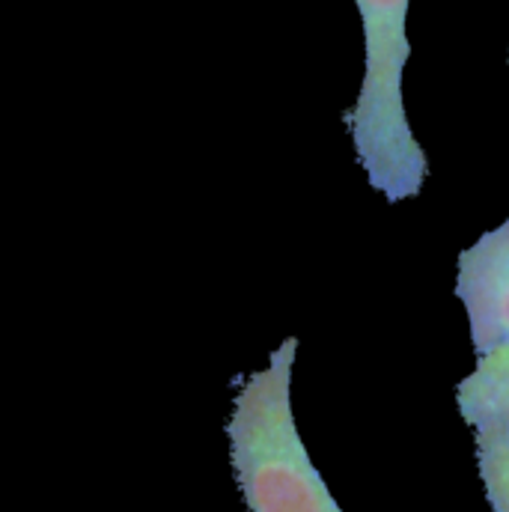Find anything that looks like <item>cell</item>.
I'll return each mask as SVG.
<instances>
[{
	"label": "cell",
	"instance_id": "7a4b0ae2",
	"mask_svg": "<svg viewBox=\"0 0 509 512\" xmlns=\"http://www.w3.org/2000/svg\"><path fill=\"white\" fill-rule=\"evenodd\" d=\"M364 24V81L346 126L367 182L390 203L423 191L429 158L417 143L402 99V75L411 57V0H355Z\"/></svg>",
	"mask_w": 509,
	"mask_h": 512
},
{
	"label": "cell",
	"instance_id": "5b68a950",
	"mask_svg": "<svg viewBox=\"0 0 509 512\" xmlns=\"http://www.w3.org/2000/svg\"><path fill=\"white\" fill-rule=\"evenodd\" d=\"M477 465L492 512H509V429L477 435Z\"/></svg>",
	"mask_w": 509,
	"mask_h": 512
},
{
	"label": "cell",
	"instance_id": "6da1fadb",
	"mask_svg": "<svg viewBox=\"0 0 509 512\" xmlns=\"http://www.w3.org/2000/svg\"><path fill=\"white\" fill-rule=\"evenodd\" d=\"M298 340L286 337L268 367L245 379L227 423L230 459L248 512H343L316 471L292 411Z\"/></svg>",
	"mask_w": 509,
	"mask_h": 512
},
{
	"label": "cell",
	"instance_id": "3957f363",
	"mask_svg": "<svg viewBox=\"0 0 509 512\" xmlns=\"http://www.w3.org/2000/svg\"><path fill=\"white\" fill-rule=\"evenodd\" d=\"M456 295L477 358L509 343V218L459 254Z\"/></svg>",
	"mask_w": 509,
	"mask_h": 512
},
{
	"label": "cell",
	"instance_id": "277c9868",
	"mask_svg": "<svg viewBox=\"0 0 509 512\" xmlns=\"http://www.w3.org/2000/svg\"><path fill=\"white\" fill-rule=\"evenodd\" d=\"M459 414L477 435L509 429V343L477 358V367L456 387Z\"/></svg>",
	"mask_w": 509,
	"mask_h": 512
}]
</instances>
